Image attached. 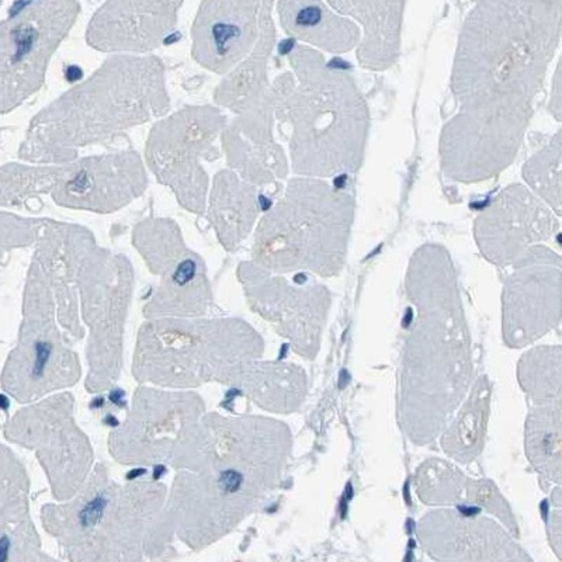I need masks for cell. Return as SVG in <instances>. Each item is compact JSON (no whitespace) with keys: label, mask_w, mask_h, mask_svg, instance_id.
Masks as SVG:
<instances>
[{"label":"cell","mask_w":562,"mask_h":562,"mask_svg":"<svg viewBox=\"0 0 562 562\" xmlns=\"http://www.w3.org/2000/svg\"><path fill=\"white\" fill-rule=\"evenodd\" d=\"M78 0H30L0 23V113L43 87L55 49L77 22Z\"/></svg>","instance_id":"1"},{"label":"cell","mask_w":562,"mask_h":562,"mask_svg":"<svg viewBox=\"0 0 562 562\" xmlns=\"http://www.w3.org/2000/svg\"><path fill=\"white\" fill-rule=\"evenodd\" d=\"M270 0H203L193 26V55L203 67L225 72L252 47Z\"/></svg>","instance_id":"2"},{"label":"cell","mask_w":562,"mask_h":562,"mask_svg":"<svg viewBox=\"0 0 562 562\" xmlns=\"http://www.w3.org/2000/svg\"><path fill=\"white\" fill-rule=\"evenodd\" d=\"M183 0H109L94 14L89 43L97 48L155 47L178 22Z\"/></svg>","instance_id":"3"},{"label":"cell","mask_w":562,"mask_h":562,"mask_svg":"<svg viewBox=\"0 0 562 562\" xmlns=\"http://www.w3.org/2000/svg\"><path fill=\"white\" fill-rule=\"evenodd\" d=\"M279 14L285 32L330 52L350 48L358 35L353 24L336 16L319 0H281Z\"/></svg>","instance_id":"4"},{"label":"cell","mask_w":562,"mask_h":562,"mask_svg":"<svg viewBox=\"0 0 562 562\" xmlns=\"http://www.w3.org/2000/svg\"><path fill=\"white\" fill-rule=\"evenodd\" d=\"M336 9L358 18L370 30L398 26L404 0H329ZM369 30V32H370Z\"/></svg>","instance_id":"5"}]
</instances>
